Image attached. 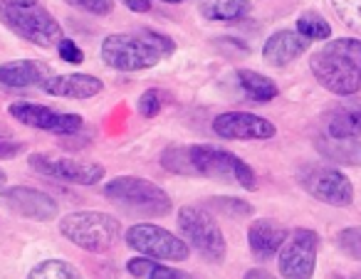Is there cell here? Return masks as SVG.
<instances>
[{"label": "cell", "instance_id": "29", "mask_svg": "<svg viewBox=\"0 0 361 279\" xmlns=\"http://www.w3.org/2000/svg\"><path fill=\"white\" fill-rule=\"evenodd\" d=\"M65 3L82 8V11L92 13V16H109L114 11V0H65Z\"/></svg>", "mask_w": 361, "mask_h": 279}, {"label": "cell", "instance_id": "33", "mask_svg": "<svg viewBox=\"0 0 361 279\" xmlns=\"http://www.w3.org/2000/svg\"><path fill=\"white\" fill-rule=\"evenodd\" d=\"M131 13H149L151 11V0H121Z\"/></svg>", "mask_w": 361, "mask_h": 279}, {"label": "cell", "instance_id": "6", "mask_svg": "<svg viewBox=\"0 0 361 279\" xmlns=\"http://www.w3.org/2000/svg\"><path fill=\"white\" fill-rule=\"evenodd\" d=\"M188 159H191L193 175L201 178H213L221 183H238L245 190L257 188L255 170L240 159L226 149H218L211 144H196L188 146Z\"/></svg>", "mask_w": 361, "mask_h": 279}, {"label": "cell", "instance_id": "2", "mask_svg": "<svg viewBox=\"0 0 361 279\" xmlns=\"http://www.w3.org/2000/svg\"><path fill=\"white\" fill-rule=\"evenodd\" d=\"M310 70L326 92L354 97L361 92V42L351 37L326 42L310 57Z\"/></svg>", "mask_w": 361, "mask_h": 279}, {"label": "cell", "instance_id": "15", "mask_svg": "<svg viewBox=\"0 0 361 279\" xmlns=\"http://www.w3.org/2000/svg\"><path fill=\"white\" fill-rule=\"evenodd\" d=\"M287 237L290 232L285 225L270 218L252 220V225L247 228V247L257 259H272L282 249Z\"/></svg>", "mask_w": 361, "mask_h": 279}, {"label": "cell", "instance_id": "18", "mask_svg": "<svg viewBox=\"0 0 361 279\" xmlns=\"http://www.w3.org/2000/svg\"><path fill=\"white\" fill-rule=\"evenodd\" d=\"M50 80V67L37 60H16L0 65V85L6 87H32L45 85Z\"/></svg>", "mask_w": 361, "mask_h": 279}, {"label": "cell", "instance_id": "34", "mask_svg": "<svg viewBox=\"0 0 361 279\" xmlns=\"http://www.w3.org/2000/svg\"><path fill=\"white\" fill-rule=\"evenodd\" d=\"M245 279H275L270 272H265V269H250V272L245 274Z\"/></svg>", "mask_w": 361, "mask_h": 279}, {"label": "cell", "instance_id": "23", "mask_svg": "<svg viewBox=\"0 0 361 279\" xmlns=\"http://www.w3.org/2000/svg\"><path fill=\"white\" fill-rule=\"evenodd\" d=\"M27 279H85V277H82V272L75 264L52 257V259H42L40 264H35V267L30 269V274H27Z\"/></svg>", "mask_w": 361, "mask_h": 279}, {"label": "cell", "instance_id": "30", "mask_svg": "<svg viewBox=\"0 0 361 279\" xmlns=\"http://www.w3.org/2000/svg\"><path fill=\"white\" fill-rule=\"evenodd\" d=\"M57 55H60V60L67 62V65H82V62H85V52L77 47V42L67 40V37H62V42L57 45Z\"/></svg>", "mask_w": 361, "mask_h": 279}, {"label": "cell", "instance_id": "8", "mask_svg": "<svg viewBox=\"0 0 361 279\" xmlns=\"http://www.w3.org/2000/svg\"><path fill=\"white\" fill-rule=\"evenodd\" d=\"M126 244L141 257L164 259V262H186L191 257V247L186 240L176 237L171 230L154 223H136L126 230Z\"/></svg>", "mask_w": 361, "mask_h": 279}, {"label": "cell", "instance_id": "11", "mask_svg": "<svg viewBox=\"0 0 361 279\" xmlns=\"http://www.w3.org/2000/svg\"><path fill=\"white\" fill-rule=\"evenodd\" d=\"M302 185L305 190L317 198L319 203L334 205V208H346L354 200V185L341 170L329 168V166H310L302 173Z\"/></svg>", "mask_w": 361, "mask_h": 279}, {"label": "cell", "instance_id": "3", "mask_svg": "<svg viewBox=\"0 0 361 279\" xmlns=\"http://www.w3.org/2000/svg\"><path fill=\"white\" fill-rule=\"evenodd\" d=\"M60 232L75 247L92 254H104L116 244L121 223L111 213L102 210H77L60 220Z\"/></svg>", "mask_w": 361, "mask_h": 279}, {"label": "cell", "instance_id": "32", "mask_svg": "<svg viewBox=\"0 0 361 279\" xmlns=\"http://www.w3.org/2000/svg\"><path fill=\"white\" fill-rule=\"evenodd\" d=\"M25 146L18 144V141H11V139H0V159H16L18 154H23Z\"/></svg>", "mask_w": 361, "mask_h": 279}, {"label": "cell", "instance_id": "28", "mask_svg": "<svg viewBox=\"0 0 361 279\" xmlns=\"http://www.w3.org/2000/svg\"><path fill=\"white\" fill-rule=\"evenodd\" d=\"M161 92L156 89H146L144 94L139 97V101H136V109H139V114L144 116V119H154L156 114L161 111Z\"/></svg>", "mask_w": 361, "mask_h": 279}, {"label": "cell", "instance_id": "10", "mask_svg": "<svg viewBox=\"0 0 361 279\" xmlns=\"http://www.w3.org/2000/svg\"><path fill=\"white\" fill-rule=\"evenodd\" d=\"M32 170L47 175V178L62 180V183H75V185H97L104 180L106 168L102 163H92V161H75L70 156H55V154H32L27 159Z\"/></svg>", "mask_w": 361, "mask_h": 279}, {"label": "cell", "instance_id": "38", "mask_svg": "<svg viewBox=\"0 0 361 279\" xmlns=\"http://www.w3.org/2000/svg\"><path fill=\"white\" fill-rule=\"evenodd\" d=\"M331 279H341V277H331Z\"/></svg>", "mask_w": 361, "mask_h": 279}, {"label": "cell", "instance_id": "17", "mask_svg": "<svg viewBox=\"0 0 361 279\" xmlns=\"http://www.w3.org/2000/svg\"><path fill=\"white\" fill-rule=\"evenodd\" d=\"M310 47V40L302 37L297 30H277L275 35L267 37L262 47V60L272 67H285L302 57Z\"/></svg>", "mask_w": 361, "mask_h": 279}, {"label": "cell", "instance_id": "14", "mask_svg": "<svg viewBox=\"0 0 361 279\" xmlns=\"http://www.w3.org/2000/svg\"><path fill=\"white\" fill-rule=\"evenodd\" d=\"M0 198L6 200V205L13 210L16 215L27 220H37V223H50L57 218L60 213V205L45 190L30 188V185H13L6 188Z\"/></svg>", "mask_w": 361, "mask_h": 279}, {"label": "cell", "instance_id": "37", "mask_svg": "<svg viewBox=\"0 0 361 279\" xmlns=\"http://www.w3.org/2000/svg\"><path fill=\"white\" fill-rule=\"evenodd\" d=\"M161 3H169V6H176V3H183V0H161Z\"/></svg>", "mask_w": 361, "mask_h": 279}, {"label": "cell", "instance_id": "24", "mask_svg": "<svg viewBox=\"0 0 361 279\" xmlns=\"http://www.w3.org/2000/svg\"><path fill=\"white\" fill-rule=\"evenodd\" d=\"M297 32H300L302 37H307L310 42L312 40L319 42V40H329L331 37V25L319 16V13L307 11L297 18Z\"/></svg>", "mask_w": 361, "mask_h": 279}, {"label": "cell", "instance_id": "19", "mask_svg": "<svg viewBox=\"0 0 361 279\" xmlns=\"http://www.w3.org/2000/svg\"><path fill=\"white\" fill-rule=\"evenodd\" d=\"M326 131H329L331 139L339 141H351L361 136V104L359 101H351L339 109L331 111L329 121H326Z\"/></svg>", "mask_w": 361, "mask_h": 279}, {"label": "cell", "instance_id": "36", "mask_svg": "<svg viewBox=\"0 0 361 279\" xmlns=\"http://www.w3.org/2000/svg\"><path fill=\"white\" fill-rule=\"evenodd\" d=\"M6 180H8V175H6V170L0 168V188H3V185H6Z\"/></svg>", "mask_w": 361, "mask_h": 279}, {"label": "cell", "instance_id": "7", "mask_svg": "<svg viewBox=\"0 0 361 279\" xmlns=\"http://www.w3.org/2000/svg\"><path fill=\"white\" fill-rule=\"evenodd\" d=\"M178 228L206 262L221 264L226 259V235H223L218 220L203 205H183L178 210Z\"/></svg>", "mask_w": 361, "mask_h": 279}, {"label": "cell", "instance_id": "4", "mask_svg": "<svg viewBox=\"0 0 361 279\" xmlns=\"http://www.w3.org/2000/svg\"><path fill=\"white\" fill-rule=\"evenodd\" d=\"M104 198L129 213L146 215V218H164L173 210L169 193L161 185L139 175H116L104 185Z\"/></svg>", "mask_w": 361, "mask_h": 279}, {"label": "cell", "instance_id": "12", "mask_svg": "<svg viewBox=\"0 0 361 279\" xmlns=\"http://www.w3.org/2000/svg\"><path fill=\"white\" fill-rule=\"evenodd\" d=\"M8 114L20 124L30 126V129L50 131V134L70 136L82 129V116L80 114H67V111H55L50 106L32 104V101H16L8 106Z\"/></svg>", "mask_w": 361, "mask_h": 279}, {"label": "cell", "instance_id": "27", "mask_svg": "<svg viewBox=\"0 0 361 279\" xmlns=\"http://www.w3.org/2000/svg\"><path fill=\"white\" fill-rule=\"evenodd\" d=\"M336 244L344 254L361 262V228H346L336 235Z\"/></svg>", "mask_w": 361, "mask_h": 279}, {"label": "cell", "instance_id": "26", "mask_svg": "<svg viewBox=\"0 0 361 279\" xmlns=\"http://www.w3.org/2000/svg\"><path fill=\"white\" fill-rule=\"evenodd\" d=\"M334 13L349 30L361 35V0H331Z\"/></svg>", "mask_w": 361, "mask_h": 279}, {"label": "cell", "instance_id": "5", "mask_svg": "<svg viewBox=\"0 0 361 279\" xmlns=\"http://www.w3.org/2000/svg\"><path fill=\"white\" fill-rule=\"evenodd\" d=\"M0 23L18 37L40 47H55L62 42V25L40 3L18 6L11 0H0Z\"/></svg>", "mask_w": 361, "mask_h": 279}, {"label": "cell", "instance_id": "31", "mask_svg": "<svg viewBox=\"0 0 361 279\" xmlns=\"http://www.w3.org/2000/svg\"><path fill=\"white\" fill-rule=\"evenodd\" d=\"M213 205L216 208H223L228 215H250L252 213V208L245 203V200H240V198H213Z\"/></svg>", "mask_w": 361, "mask_h": 279}, {"label": "cell", "instance_id": "1", "mask_svg": "<svg viewBox=\"0 0 361 279\" xmlns=\"http://www.w3.org/2000/svg\"><path fill=\"white\" fill-rule=\"evenodd\" d=\"M173 50L176 42L171 37L149 30V27H141V30L106 35L99 55L102 62L116 72H141L169 60Z\"/></svg>", "mask_w": 361, "mask_h": 279}, {"label": "cell", "instance_id": "9", "mask_svg": "<svg viewBox=\"0 0 361 279\" xmlns=\"http://www.w3.org/2000/svg\"><path fill=\"white\" fill-rule=\"evenodd\" d=\"M317 249H319V235L314 230L297 228L285 240L277 254V267L282 279H312L317 269Z\"/></svg>", "mask_w": 361, "mask_h": 279}, {"label": "cell", "instance_id": "35", "mask_svg": "<svg viewBox=\"0 0 361 279\" xmlns=\"http://www.w3.org/2000/svg\"><path fill=\"white\" fill-rule=\"evenodd\" d=\"M11 3H18V6H32L37 0H11Z\"/></svg>", "mask_w": 361, "mask_h": 279}, {"label": "cell", "instance_id": "21", "mask_svg": "<svg viewBox=\"0 0 361 279\" xmlns=\"http://www.w3.org/2000/svg\"><path fill=\"white\" fill-rule=\"evenodd\" d=\"M250 11L247 0H201V13L203 18L216 23H233L240 20Z\"/></svg>", "mask_w": 361, "mask_h": 279}, {"label": "cell", "instance_id": "16", "mask_svg": "<svg viewBox=\"0 0 361 279\" xmlns=\"http://www.w3.org/2000/svg\"><path fill=\"white\" fill-rule=\"evenodd\" d=\"M42 89L50 97H65V99H92V97L104 92V82L92 75H57L42 85Z\"/></svg>", "mask_w": 361, "mask_h": 279}, {"label": "cell", "instance_id": "20", "mask_svg": "<svg viewBox=\"0 0 361 279\" xmlns=\"http://www.w3.org/2000/svg\"><path fill=\"white\" fill-rule=\"evenodd\" d=\"M126 272L136 279H193L188 272H180L169 264H161L159 259L151 257H134L126 264Z\"/></svg>", "mask_w": 361, "mask_h": 279}, {"label": "cell", "instance_id": "25", "mask_svg": "<svg viewBox=\"0 0 361 279\" xmlns=\"http://www.w3.org/2000/svg\"><path fill=\"white\" fill-rule=\"evenodd\" d=\"M161 166H164L169 173L176 175H193L191 159H188V146H169L161 154Z\"/></svg>", "mask_w": 361, "mask_h": 279}, {"label": "cell", "instance_id": "13", "mask_svg": "<svg viewBox=\"0 0 361 279\" xmlns=\"http://www.w3.org/2000/svg\"><path fill=\"white\" fill-rule=\"evenodd\" d=\"M213 131L221 139L235 141H265L277 134L272 121L250 111H223L213 119Z\"/></svg>", "mask_w": 361, "mask_h": 279}, {"label": "cell", "instance_id": "22", "mask_svg": "<svg viewBox=\"0 0 361 279\" xmlns=\"http://www.w3.org/2000/svg\"><path fill=\"white\" fill-rule=\"evenodd\" d=\"M238 85L243 87V92H245L250 99L260 101V104H265V101H270L277 97L275 82H272L270 77L255 72V70H240L238 72Z\"/></svg>", "mask_w": 361, "mask_h": 279}]
</instances>
